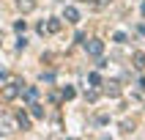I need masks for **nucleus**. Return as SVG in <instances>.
<instances>
[{"instance_id": "1", "label": "nucleus", "mask_w": 145, "mask_h": 140, "mask_svg": "<svg viewBox=\"0 0 145 140\" xmlns=\"http://www.w3.org/2000/svg\"><path fill=\"white\" fill-rule=\"evenodd\" d=\"M85 47H88V52H90L93 58H101V52H104V41L90 39V41H85Z\"/></svg>"}, {"instance_id": "2", "label": "nucleus", "mask_w": 145, "mask_h": 140, "mask_svg": "<svg viewBox=\"0 0 145 140\" xmlns=\"http://www.w3.org/2000/svg\"><path fill=\"white\" fill-rule=\"evenodd\" d=\"M19 91H22V82H16V80H11L6 85V88H3V99H14L16 93H19Z\"/></svg>"}, {"instance_id": "3", "label": "nucleus", "mask_w": 145, "mask_h": 140, "mask_svg": "<svg viewBox=\"0 0 145 140\" xmlns=\"http://www.w3.org/2000/svg\"><path fill=\"white\" fill-rule=\"evenodd\" d=\"M63 19H66V22H71V25H77V22H80V11H77L74 6H66L63 8Z\"/></svg>"}, {"instance_id": "4", "label": "nucleus", "mask_w": 145, "mask_h": 140, "mask_svg": "<svg viewBox=\"0 0 145 140\" xmlns=\"http://www.w3.org/2000/svg\"><path fill=\"white\" fill-rule=\"evenodd\" d=\"M16 8H19L22 14H27V11L36 8V0H16Z\"/></svg>"}, {"instance_id": "5", "label": "nucleus", "mask_w": 145, "mask_h": 140, "mask_svg": "<svg viewBox=\"0 0 145 140\" xmlns=\"http://www.w3.org/2000/svg\"><path fill=\"white\" fill-rule=\"evenodd\" d=\"M16 126H19L22 132H27L30 129V118H27L25 113H16Z\"/></svg>"}, {"instance_id": "6", "label": "nucleus", "mask_w": 145, "mask_h": 140, "mask_svg": "<svg viewBox=\"0 0 145 140\" xmlns=\"http://www.w3.org/2000/svg\"><path fill=\"white\" fill-rule=\"evenodd\" d=\"M8 132H14V124H11V118H0V135H8Z\"/></svg>"}, {"instance_id": "7", "label": "nucleus", "mask_w": 145, "mask_h": 140, "mask_svg": "<svg viewBox=\"0 0 145 140\" xmlns=\"http://www.w3.org/2000/svg\"><path fill=\"white\" fill-rule=\"evenodd\" d=\"M22 93H25V99H27V102H36V96H39V88H36V85H30V88H25Z\"/></svg>"}, {"instance_id": "8", "label": "nucleus", "mask_w": 145, "mask_h": 140, "mask_svg": "<svg viewBox=\"0 0 145 140\" xmlns=\"http://www.w3.org/2000/svg\"><path fill=\"white\" fill-rule=\"evenodd\" d=\"M30 115L33 118H44V107L36 105V102H30Z\"/></svg>"}, {"instance_id": "9", "label": "nucleus", "mask_w": 145, "mask_h": 140, "mask_svg": "<svg viewBox=\"0 0 145 140\" xmlns=\"http://www.w3.org/2000/svg\"><path fill=\"white\" fill-rule=\"evenodd\" d=\"M60 30V19H49L47 22V33H57Z\"/></svg>"}, {"instance_id": "10", "label": "nucleus", "mask_w": 145, "mask_h": 140, "mask_svg": "<svg viewBox=\"0 0 145 140\" xmlns=\"http://www.w3.org/2000/svg\"><path fill=\"white\" fill-rule=\"evenodd\" d=\"M134 69H145V55L142 52H134Z\"/></svg>"}, {"instance_id": "11", "label": "nucleus", "mask_w": 145, "mask_h": 140, "mask_svg": "<svg viewBox=\"0 0 145 140\" xmlns=\"http://www.w3.org/2000/svg\"><path fill=\"white\" fill-rule=\"evenodd\" d=\"M88 80H90V85H101V74H99V72H90Z\"/></svg>"}, {"instance_id": "12", "label": "nucleus", "mask_w": 145, "mask_h": 140, "mask_svg": "<svg viewBox=\"0 0 145 140\" xmlns=\"http://www.w3.org/2000/svg\"><path fill=\"white\" fill-rule=\"evenodd\" d=\"M63 99H74V88H63Z\"/></svg>"}, {"instance_id": "13", "label": "nucleus", "mask_w": 145, "mask_h": 140, "mask_svg": "<svg viewBox=\"0 0 145 140\" xmlns=\"http://www.w3.org/2000/svg\"><path fill=\"white\" fill-rule=\"evenodd\" d=\"M137 33H142V36H145V22H140V25H137Z\"/></svg>"}, {"instance_id": "14", "label": "nucleus", "mask_w": 145, "mask_h": 140, "mask_svg": "<svg viewBox=\"0 0 145 140\" xmlns=\"http://www.w3.org/2000/svg\"><path fill=\"white\" fill-rule=\"evenodd\" d=\"M142 14H145V3H142Z\"/></svg>"}]
</instances>
